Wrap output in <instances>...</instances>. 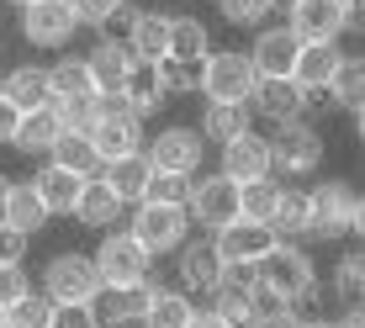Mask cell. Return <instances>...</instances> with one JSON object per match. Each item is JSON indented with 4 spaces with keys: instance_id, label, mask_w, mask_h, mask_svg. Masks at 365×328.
Instances as JSON below:
<instances>
[{
    "instance_id": "obj_1",
    "label": "cell",
    "mask_w": 365,
    "mask_h": 328,
    "mask_svg": "<svg viewBox=\"0 0 365 328\" xmlns=\"http://www.w3.org/2000/svg\"><path fill=\"white\" fill-rule=\"evenodd\" d=\"M255 270H259V292H265L270 302H292V307H302V302H312V292H318L312 260L302 255L292 238H275L270 255L255 260Z\"/></svg>"
},
{
    "instance_id": "obj_2",
    "label": "cell",
    "mask_w": 365,
    "mask_h": 328,
    "mask_svg": "<svg viewBox=\"0 0 365 328\" xmlns=\"http://www.w3.org/2000/svg\"><path fill=\"white\" fill-rule=\"evenodd\" d=\"M85 133H91L101 164L117 159V154H138V148H143V117L122 101V91H96V122Z\"/></svg>"
},
{
    "instance_id": "obj_3",
    "label": "cell",
    "mask_w": 365,
    "mask_h": 328,
    "mask_svg": "<svg viewBox=\"0 0 365 328\" xmlns=\"http://www.w3.org/2000/svg\"><path fill=\"white\" fill-rule=\"evenodd\" d=\"M307 212H312V233L334 238V233H360V191L344 180H323L318 191H307Z\"/></svg>"
},
{
    "instance_id": "obj_4",
    "label": "cell",
    "mask_w": 365,
    "mask_h": 328,
    "mask_svg": "<svg viewBox=\"0 0 365 328\" xmlns=\"http://www.w3.org/2000/svg\"><path fill=\"white\" fill-rule=\"evenodd\" d=\"M96 275H101V286H133V281H148V265H154V255H148L143 244H138L133 233H117V228H106V238H101V249H96Z\"/></svg>"
},
{
    "instance_id": "obj_5",
    "label": "cell",
    "mask_w": 365,
    "mask_h": 328,
    "mask_svg": "<svg viewBox=\"0 0 365 328\" xmlns=\"http://www.w3.org/2000/svg\"><path fill=\"white\" fill-rule=\"evenodd\" d=\"M255 85H259V74H255V64H249V53L222 48V53L201 58V85L196 91H207V101H249Z\"/></svg>"
},
{
    "instance_id": "obj_6",
    "label": "cell",
    "mask_w": 365,
    "mask_h": 328,
    "mask_svg": "<svg viewBox=\"0 0 365 328\" xmlns=\"http://www.w3.org/2000/svg\"><path fill=\"white\" fill-rule=\"evenodd\" d=\"M185 228H191L185 207H170V201H138L128 233L148 249V255H170V249L185 244Z\"/></svg>"
},
{
    "instance_id": "obj_7",
    "label": "cell",
    "mask_w": 365,
    "mask_h": 328,
    "mask_svg": "<svg viewBox=\"0 0 365 328\" xmlns=\"http://www.w3.org/2000/svg\"><path fill=\"white\" fill-rule=\"evenodd\" d=\"M185 217L201 222L207 233L228 228L238 217V180L233 175H207V180H191V196H185Z\"/></svg>"
},
{
    "instance_id": "obj_8",
    "label": "cell",
    "mask_w": 365,
    "mask_h": 328,
    "mask_svg": "<svg viewBox=\"0 0 365 328\" xmlns=\"http://www.w3.org/2000/svg\"><path fill=\"white\" fill-rule=\"evenodd\" d=\"M270 143V170H286V175H312L323 164V138L307 128V117L302 122H275V138Z\"/></svg>"
},
{
    "instance_id": "obj_9",
    "label": "cell",
    "mask_w": 365,
    "mask_h": 328,
    "mask_svg": "<svg viewBox=\"0 0 365 328\" xmlns=\"http://www.w3.org/2000/svg\"><path fill=\"white\" fill-rule=\"evenodd\" d=\"M101 292V275L91 255H53L43 270V297L48 302H91Z\"/></svg>"
},
{
    "instance_id": "obj_10",
    "label": "cell",
    "mask_w": 365,
    "mask_h": 328,
    "mask_svg": "<svg viewBox=\"0 0 365 328\" xmlns=\"http://www.w3.org/2000/svg\"><path fill=\"white\" fill-rule=\"evenodd\" d=\"M74 6L69 0H32V6H21V32H27L32 48H64L74 37Z\"/></svg>"
},
{
    "instance_id": "obj_11",
    "label": "cell",
    "mask_w": 365,
    "mask_h": 328,
    "mask_svg": "<svg viewBox=\"0 0 365 328\" xmlns=\"http://www.w3.org/2000/svg\"><path fill=\"white\" fill-rule=\"evenodd\" d=\"M286 27L302 43H339L344 37V0H292L286 6Z\"/></svg>"
},
{
    "instance_id": "obj_12",
    "label": "cell",
    "mask_w": 365,
    "mask_h": 328,
    "mask_svg": "<svg viewBox=\"0 0 365 328\" xmlns=\"http://www.w3.org/2000/svg\"><path fill=\"white\" fill-rule=\"evenodd\" d=\"M201 148H207V138H201L196 128H165V133H154V143H148V164L154 170H180V175H191L196 164H201Z\"/></svg>"
},
{
    "instance_id": "obj_13",
    "label": "cell",
    "mask_w": 365,
    "mask_h": 328,
    "mask_svg": "<svg viewBox=\"0 0 365 328\" xmlns=\"http://www.w3.org/2000/svg\"><path fill=\"white\" fill-rule=\"evenodd\" d=\"M297 48H302V37L292 27H265V32H259V43L249 48V64H255L259 80H292Z\"/></svg>"
},
{
    "instance_id": "obj_14",
    "label": "cell",
    "mask_w": 365,
    "mask_h": 328,
    "mask_svg": "<svg viewBox=\"0 0 365 328\" xmlns=\"http://www.w3.org/2000/svg\"><path fill=\"white\" fill-rule=\"evenodd\" d=\"M148 297H154V286L148 281H133V286H101V292L91 297V312H96V323L101 328H117V323H138L143 318V307H148Z\"/></svg>"
},
{
    "instance_id": "obj_15",
    "label": "cell",
    "mask_w": 365,
    "mask_h": 328,
    "mask_svg": "<svg viewBox=\"0 0 365 328\" xmlns=\"http://www.w3.org/2000/svg\"><path fill=\"white\" fill-rule=\"evenodd\" d=\"M307 101H312V91H302L297 80H259L255 96H249V106H255L259 117H270V122H302L307 117Z\"/></svg>"
},
{
    "instance_id": "obj_16",
    "label": "cell",
    "mask_w": 365,
    "mask_h": 328,
    "mask_svg": "<svg viewBox=\"0 0 365 328\" xmlns=\"http://www.w3.org/2000/svg\"><path fill=\"white\" fill-rule=\"evenodd\" d=\"M270 244H275V228H270V222H244V217H233L228 228L212 233L217 260H259V255H270Z\"/></svg>"
},
{
    "instance_id": "obj_17",
    "label": "cell",
    "mask_w": 365,
    "mask_h": 328,
    "mask_svg": "<svg viewBox=\"0 0 365 328\" xmlns=\"http://www.w3.org/2000/svg\"><path fill=\"white\" fill-rule=\"evenodd\" d=\"M222 175H233V180H259V175H270V143L255 128L228 138V143H222Z\"/></svg>"
},
{
    "instance_id": "obj_18",
    "label": "cell",
    "mask_w": 365,
    "mask_h": 328,
    "mask_svg": "<svg viewBox=\"0 0 365 328\" xmlns=\"http://www.w3.org/2000/svg\"><path fill=\"white\" fill-rule=\"evenodd\" d=\"M80 185H85V175H74V170H64V164H53V159L32 175V191L48 207V217H64L74 207V196H80Z\"/></svg>"
},
{
    "instance_id": "obj_19",
    "label": "cell",
    "mask_w": 365,
    "mask_h": 328,
    "mask_svg": "<svg viewBox=\"0 0 365 328\" xmlns=\"http://www.w3.org/2000/svg\"><path fill=\"white\" fill-rule=\"evenodd\" d=\"M148 170H154V164H148V159H143V148H138V154H117V159H106L96 180H106V185H111V196L128 207V201H143V180H148Z\"/></svg>"
},
{
    "instance_id": "obj_20",
    "label": "cell",
    "mask_w": 365,
    "mask_h": 328,
    "mask_svg": "<svg viewBox=\"0 0 365 328\" xmlns=\"http://www.w3.org/2000/svg\"><path fill=\"white\" fill-rule=\"evenodd\" d=\"M339 58H344V48H339V43H302L297 48V64H292V80L302 85V91H323L329 74L339 69Z\"/></svg>"
},
{
    "instance_id": "obj_21",
    "label": "cell",
    "mask_w": 365,
    "mask_h": 328,
    "mask_svg": "<svg viewBox=\"0 0 365 328\" xmlns=\"http://www.w3.org/2000/svg\"><path fill=\"white\" fill-rule=\"evenodd\" d=\"M249 122H255V106H249V101H207V111H201V138H207V143H228V138L249 133Z\"/></svg>"
},
{
    "instance_id": "obj_22",
    "label": "cell",
    "mask_w": 365,
    "mask_h": 328,
    "mask_svg": "<svg viewBox=\"0 0 365 328\" xmlns=\"http://www.w3.org/2000/svg\"><path fill=\"white\" fill-rule=\"evenodd\" d=\"M85 69H91L96 91H117V85L128 80V69H133V48L117 43V37H101L91 48V58H85Z\"/></svg>"
},
{
    "instance_id": "obj_23",
    "label": "cell",
    "mask_w": 365,
    "mask_h": 328,
    "mask_svg": "<svg viewBox=\"0 0 365 328\" xmlns=\"http://www.w3.org/2000/svg\"><path fill=\"white\" fill-rule=\"evenodd\" d=\"M58 133H64V122H58L53 101H48V106H32V111H21V122H16V138H11V148H21V154H48Z\"/></svg>"
},
{
    "instance_id": "obj_24",
    "label": "cell",
    "mask_w": 365,
    "mask_h": 328,
    "mask_svg": "<svg viewBox=\"0 0 365 328\" xmlns=\"http://www.w3.org/2000/svg\"><path fill=\"white\" fill-rule=\"evenodd\" d=\"M69 217L85 222V228H111V222L122 217V201L111 196L106 180H85L80 196H74V207H69Z\"/></svg>"
},
{
    "instance_id": "obj_25",
    "label": "cell",
    "mask_w": 365,
    "mask_h": 328,
    "mask_svg": "<svg viewBox=\"0 0 365 328\" xmlns=\"http://www.w3.org/2000/svg\"><path fill=\"white\" fill-rule=\"evenodd\" d=\"M117 91H122V101H128L138 117H154V111L165 106V85H159V69L148 64V58H133L128 80H122Z\"/></svg>"
},
{
    "instance_id": "obj_26",
    "label": "cell",
    "mask_w": 365,
    "mask_h": 328,
    "mask_svg": "<svg viewBox=\"0 0 365 328\" xmlns=\"http://www.w3.org/2000/svg\"><path fill=\"white\" fill-rule=\"evenodd\" d=\"M0 217H6L11 222V228H16V233H43V222H48V207H43V201H37V191H32V180H11L6 185V201H0Z\"/></svg>"
},
{
    "instance_id": "obj_27",
    "label": "cell",
    "mask_w": 365,
    "mask_h": 328,
    "mask_svg": "<svg viewBox=\"0 0 365 328\" xmlns=\"http://www.w3.org/2000/svg\"><path fill=\"white\" fill-rule=\"evenodd\" d=\"M48 101L58 106H74V101H96V80L85 69V58H58L48 69Z\"/></svg>"
},
{
    "instance_id": "obj_28",
    "label": "cell",
    "mask_w": 365,
    "mask_h": 328,
    "mask_svg": "<svg viewBox=\"0 0 365 328\" xmlns=\"http://www.w3.org/2000/svg\"><path fill=\"white\" fill-rule=\"evenodd\" d=\"M0 96H6L16 111L48 106V69L43 64H21V69H11V74H0Z\"/></svg>"
},
{
    "instance_id": "obj_29",
    "label": "cell",
    "mask_w": 365,
    "mask_h": 328,
    "mask_svg": "<svg viewBox=\"0 0 365 328\" xmlns=\"http://www.w3.org/2000/svg\"><path fill=\"white\" fill-rule=\"evenodd\" d=\"M48 159L64 164V170H74V175H85V180H96V175H101V154H96L91 133H74V128H64V133L53 138Z\"/></svg>"
},
{
    "instance_id": "obj_30",
    "label": "cell",
    "mask_w": 365,
    "mask_h": 328,
    "mask_svg": "<svg viewBox=\"0 0 365 328\" xmlns=\"http://www.w3.org/2000/svg\"><path fill=\"white\" fill-rule=\"evenodd\" d=\"M217 249H212V238H201V244H180V286L185 292H212L217 286Z\"/></svg>"
},
{
    "instance_id": "obj_31",
    "label": "cell",
    "mask_w": 365,
    "mask_h": 328,
    "mask_svg": "<svg viewBox=\"0 0 365 328\" xmlns=\"http://www.w3.org/2000/svg\"><path fill=\"white\" fill-rule=\"evenodd\" d=\"M128 48H133V58H165V48H170V16H154V11H138L133 16V27H128Z\"/></svg>"
},
{
    "instance_id": "obj_32",
    "label": "cell",
    "mask_w": 365,
    "mask_h": 328,
    "mask_svg": "<svg viewBox=\"0 0 365 328\" xmlns=\"http://www.w3.org/2000/svg\"><path fill=\"white\" fill-rule=\"evenodd\" d=\"M207 53H212L207 27H201L196 16H170V48H165V58H185V64H201Z\"/></svg>"
},
{
    "instance_id": "obj_33",
    "label": "cell",
    "mask_w": 365,
    "mask_h": 328,
    "mask_svg": "<svg viewBox=\"0 0 365 328\" xmlns=\"http://www.w3.org/2000/svg\"><path fill=\"white\" fill-rule=\"evenodd\" d=\"M275 238H307L312 233V212H307V191H281L270 212Z\"/></svg>"
},
{
    "instance_id": "obj_34",
    "label": "cell",
    "mask_w": 365,
    "mask_h": 328,
    "mask_svg": "<svg viewBox=\"0 0 365 328\" xmlns=\"http://www.w3.org/2000/svg\"><path fill=\"white\" fill-rule=\"evenodd\" d=\"M323 91H329L334 106L360 111V96H365V64H360L355 53H344V58H339V69L329 74V85H323Z\"/></svg>"
},
{
    "instance_id": "obj_35",
    "label": "cell",
    "mask_w": 365,
    "mask_h": 328,
    "mask_svg": "<svg viewBox=\"0 0 365 328\" xmlns=\"http://www.w3.org/2000/svg\"><path fill=\"white\" fill-rule=\"evenodd\" d=\"M191 297H185V292H159V286H154V297H148V307H143V318H138V323H143V328H185V323H191Z\"/></svg>"
},
{
    "instance_id": "obj_36",
    "label": "cell",
    "mask_w": 365,
    "mask_h": 328,
    "mask_svg": "<svg viewBox=\"0 0 365 328\" xmlns=\"http://www.w3.org/2000/svg\"><path fill=\"white\" fill-rule=\"evenodd\" d=\"M275 196H281V185H275L270 175H259V180H238V217H244V222H270Z\"/></svg>"
},
{
    "instance_id": "obj_37",
    "label": "cell",
    "mask_w": 365,
    "mask_h": 328,
    "mask_svg": "<svg viewBox=\"0 0 365 328\" xmlns=\"http://www.w3.org/2000/svg\"><path fill=\"white\" fill-rule=\"evenodd\" d=\"M185 196H191V175H180V170H148L143 201H170V207H185Z\"/></svg>"
},
{
    "instance_id": "obj_38",
    "label": "cell",
    "mask_w": 365,
    "mask_h": 328,
    "mask_svg": "<svg viewBox=\"0 0 365 328\" xmlns=\"http://www.w3.org/2000/svg\"><path fill=\"white\" fill-rule=\"evenodd\" d=\"M48 323H53V302L43 292H27L6 307V328H48Z\"/></svg>"
},
{
    "instance_id": "obj_39",
    "label": "cell",
    "mask_w": 365,
    "mask_h": 328,
    "mask_svg": "<svg viewBox=\"0 0 365 328\" xmlns=\"http://www.w3.org/2000/svg\"><path fill=\"white\" fill-rule=\"evenodd\" d=\"M154 69H159L165 96H180V91H196L201 85V64H185V58H154Z\"/></svg>"
},
{
    "instance_id": "obj_40",
    "label": "cell",
    "mask_w": 365,
    "mask_h": 328,
    "mask_svg": "<svg viewBox=\"0 0 365 328\" xmlns=\"http://www.w3.org/2000/svg\"><path fill=\"white\" fill-rule=\"evenodd\" d=\"M222 6V21H233V27H265L275 0H217Z\"/></svg>"
},
{
    "instance_id": "obj_41",
    "label": "cell",
    "mask_w": 365,
    "mask_h": 328,
    "mask_svg": "<svg viewBox=\"0 0 365 328\" xmlns=\"http://www.w3.org/2000/svg\"><path fill=\"white\" fill-rule=\"evenodd\" d=\"M74 6V21L80 27H106L111 16H117V6H128V0H69Z\"/></svg>"
},
{
    "instance_id": "obj_42",
    "label": "cell",
    "mask_w": 365,
    "mask_h": 328,
    "mask_svg": "<svg viewBox=\"0 0 365 328\" xmlns=\"http://www.w3.org/2000/svg\"><path fill=\"white\" fill-rule=\"evenodd\" d=\"M360 281H365V260L344 255V260H339V297H344L349 307H360Z\"/></svg>"
},
{
    "instance_id": "obj_43",
    "label": "cell",
    "mask_w": 365,
    "mask_h": 328,
    "mask_svg": "<svg viewBox=\"0 0 365 328\" xmlns=\"http://www.w3.org/2000/svg\"><path fill=\"white\" fill-rule=\"evenodd\" d=\"M27 270H21V260H0V307H11L16 297H27Z\"/></svg>"
},
{
    "instance_id": "obj_44",
    "label": "cell",
    "mask_w": 365,
    "mask_h": 328,
    "mask_svg": "<svg viewBox=\"0 0 365 328\" xmlns=\"http://www.w3.org/2000/svg\"><path fill=\"white\" fill-rule=\"evenodd\" d=\"M48 328H101L91 302H53V323Z\"/></svg>"
},
{
    "instance_id": "obj_45",
    "label": "cell",
    "mask_w": 365,
    "mask_h": 328,
    "mask_svg": "<svg viewBox=\"0 0 365 328\" xmlns=\"http://www.w3.org/2000/svg\"><path fill=\"white\" fill-rule=\"evenodd\" d=\"M249 328H302V318H297L292 302H270L265 297V307L255 312V323H249Z\"/></svg>"
},
{
    "instance_id": "obj_46",
    "label": "cell",
    "mask_w": 365,
    "mask_h": 328,
    "mask_svg": "<svg viewBox=\"0 0 365 328\" xmlns=\"http://www.w3.org/2000/svg\"><path fill=\"white\" fill-rule=\"evenodd\" d=\"M21 255H27V233H16L0 217V260H21Z\"/></svg>"
},
{
    "instance_id": "obj_47",
    "label": "cell",
    "mask_w": 365,
    "mask_h": 328,
    "mask_svg": "<svg viewBox=\"0 0 365 328\" xmlns=\"http://www.w3.org/2000/svg\"><path fill=\"white\" fill-rule=\"evenodd\" d=\"M16 122H21V111L0 96V143H11V138H16Z\"/></svg>"
},
{
    "instance_id": "obj_48",
    "label": "cell",
    "mask_w": 365,
    "mask_h": 328,
    "mask_svg": "<svg viewBox=\"0 0 365 328\" xmlns=\"http://www.w3.org/2000/svg\"><path fill=\"white\" fill-rule=\"evenodd\" d=\"M185 328H233L228 318H217V312H191V323Z\"/></svg>"
},
{
    "instance_id": "obj_49",
    "label": "cell",
    "mask_w": 365,
    "mask_h": 328,
    "mask_svg": "<svg viewBox=\"0 0 365 328\" xmlns=\"http://www.w3.org/2000/svg\"><path fill=\"white\" fill-rule=\"evenodd\" d=\"M334 328H365V312H360V307H349V312H344V318H339Z\"/></svg>"
},
{
    "instance_id": "obj_50",
    "label": "cell",
    "mask_w": 365,
    "mask_h": 328,
    "mask_svg": "<svg viewBox=\"0 0 365 328\" xmlns=\"http://www.w3.org/2000/svg\"><path fill=\"white\" fill-rule=\"evenodd\" d=\"M302 328H334L329 318H312V323H302Z\"/></svg>"
},
{
    "instance_id": "obj_51",
    "label": "cell",
    "mask_w": 365,
    "mask_h": 328,
    "mask_svg": "<svg viewBox=\"0 0 365 328\" xmlns=\"http://www.w3.org/2000/svg\"><path fill=\"white\" fill-rule=\"evenodd\" d=\"M6 185H11V180H6V170H0V201H6Z\"/></svg>"
},
{
    "instance_id": "obj_52",
    "label": "cell",
    "mask_w": 365,
    "mask_h": 328,
    "mask_svg": "<svg viewBox=\"0 0 365 328\" xmlns=\"http://www.w3.org/2000/svg\"><path fill=\"white\" fill-rule=\"evenodd\" d=\"M11 6H32V0H11Z\"/></svg>"
},
{
    "instance_id": "obj_53",
    "label": "cell",
    "mask_w": 365,
    "mask_h": 328,
    "mask_svg": "<svg viewBox=\"0 0 365 328\" xmlns=\"http://www.w3.org/2000/svg\"><path fill=\"white\" fill-rule=\"evenodd\" d=\"M0 328H6V307H0Z\"/></svg>"
},
{
    "instance_id": "obj_54",
    "label": "cell",
    "mask_w": 365,
    "mask_h": 328,
    "mask_svg": "<svg viewBox=\"0 0 365 328\" xmlns=\"http://www.w3.org/2000/svg\"><path fill=\"white\" fill-rule=\"evenodd\" d=\"M275 6H292V0H275Z\"/></svg>"
}]
</instances>
